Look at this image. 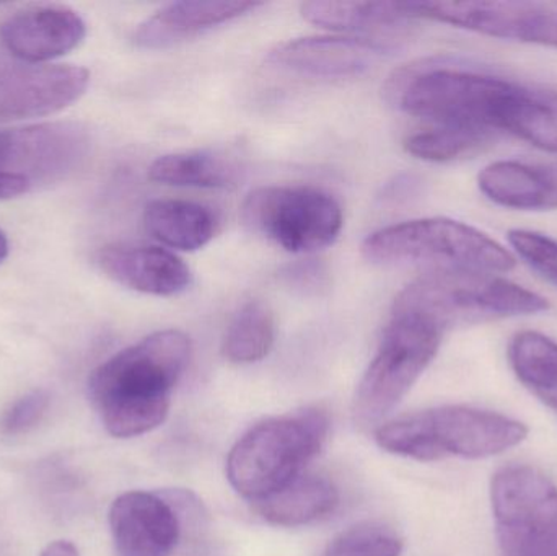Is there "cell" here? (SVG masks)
I'll return each instance as SVG.
<instances>
[{
    "label": "cell",
    "instance_id": "obj_1",
    "mask_svg": "<svg viewBox=\"0 0 557 556\" xmlns=\"http://www.w3.org/2000/svg\"><path fill=\"white\" fill-rule=\"evenodd\" d=\"M189 356L188 335L162 330L98 366L88 379V395L108 433L129 440L159 428Z\"/></svg>",
    "mask_w": 557,
    "mask_h": 556
},
{
    "label": "cell",
    "instance_id": "obj_2",
    "mask_svg": "<svg viewBox=\"0 0 557 556\" xmlns=\"http://www.w3.org/2000/svg\"><path fill=\"white\" fill-rule=\"evenodd\" d=\"M529 430L520 421L476 408L450 405L406 415L376 428L375 441L386 453L421 462L445 457L484 459L516 447Z\"/></svg>",
    "mask_w": 557,
    "mask_h": 556
},
{
    "label": "cell",
    "instance_id": "obj_3",
    "mask_svg": "<svg viewBox=\"0 0 557 556\" xmlns=\"http://www.w3.org/2000/svg\"><path fill=\"white\" fill-rule=\"evenodd\" d=\"M548 310L545 297L481 271H425L405 287L393 313L428 320L445 332L506 317L532 316Z\"/></svg>",
    "mask_w": 557,
    "mask_h": 556
},
{
    "label": "cell",
    "instance_id": "obj_4",
    "mask_svg": "<svg viewBox=\"0 0 557 556\" xmlns=\"http://www.w3.org/2000/svg\"><path fill=\"white\" fill-rule=\"evenodd\" d=\"M367 260L382 267H422L425 271L506 273L516 258L503 245L463 222L418 219L373 232L362 244Z\"/></svg>",
    "mask_w": 557,
    "mask_h": 556
},
{
    "label": "cell",
    "instance_id": "obj_5",
    "mask_svg": "<svg viewBox=\"0 0 557 556\" xmlns=\"http://www.w3.org/2000/svg\"><path fill=\"white\" fill-rule=\"evenodd\" d=\"M327 431L330 418L318 408L257 424L228 454V482L250 503L273 495L304 475L326 443Z\"/></svg>",
    "mask_w": 557,
    "mask_h": 556
},
{
    "label": "cell",
    "instance_id": "obj_6",
    "mask_svg": "<svg viewBox=\"0 0 557 556\" xmlns=\"http://www.w3.org/2000/svg\"><path fill=\"white\" fill-rule=\"evenodd\" d=\"M242 221L288 254H314L330 247L344 224L343 209L334 196L304 185L253 189L242 205Z\"/></svg>",
    "mask_w": 557,
    "mask_h": 556
},
{
    "label": "cell",
    "instance_id": "obj_7",
    "mask_svg": "<svg viewBox=\"0 0 557 556\" xmlns=\"http://www.w3.org/2000/svg\"><path fill=\"white\" fill-rule=\"evenodd\" d=\"M442 333L428 320L393 313L379 351L357 388V423H376L405 398L437 355Z\"/></svg>",
    "mask_w": 557,
    "mask_h": 556
},
{
    "label": "cell",
    "instance_id": "obj_8",
    "mask_svg": "<svg viewBox=\"0 0 557 556\" xmlns=\"http://www.w3.org/2000/svg\"><path fill=\"white\" fill-rule=\"evenodd\" d=\"M497 538L506 556H557V489L540 470L510 466L491 485Z\"/></svg>",
    "mask_w": 557,
    "mask_h": 556
},
{
    "label": "cell",
    "instance_id": "obj_9",
    "mask_svg": "<svg viewBox=\"0 0 557 556\" xmlns=\"http://www.w3.org/2000/svg\"><path fill=\"white\" fill-rule=\"evenodd\" d=\"M87 127L54 121L0 133V173L29 186L61 182L77 172L90 153Z\"/></svg>",
    "mask_w": 557,
    "mask_h": 556
},
{
    "label": "cell",
    "instance_id": "obj_10",
    "mask_svg": "<svg viewBox=\"0 0 557 556\" xmlns=\"http://www.w3.org/2000/svg\"><path fill=\"white\" fill-rule=\"evenodd\" d=\"M412 18H428L496 38L557 48V0L408 2Z\"/></svg>",
    "mask_w": 557,
    "mask_h": 556
},
{
    "label": "cell",
    "instance_id": "obj_11",
    "mask_svg": "<svg viewBox=\"0 0 557 556\" xmlns=\"http://www.w3.org/2000/svg\"><path fill=\"white\" fill-rule=\"evenodd\" d=\"M90 72L78 65L0 64V121L49 116L84 97Z\"/></svg>",
    "mask_w": 557,
    "mask_h": 556
},
{
    "label": "cell",
    "instance_id": "obj_12",
    "mask_svg": "<svg viewBox=\"0 0 557 556\" xmlns=\"http://www.w3.org/2000/svg\"><path fill=\"white\" fill-rule=\"evenodd\" d=\"M392 48L379 38L307 36L276 46L268 62L311 77L344 78L366 74Z\"/></svg>",
    "mask_w": 557,
    "mask_h": 556
},
{
    "label": "cell",
    "instance_id": "obj_13",
    "mask_svg": "<svg viewBox=\"0 0 557 556\" xmlns=\"http://www.w3.org/2000/svg\"><path fill=\"white\" fill-rule=\"evenodd\" d=\"M108 519L120 556H170L182 532L175 508L157 493H124Z\"/></svg>",
    "mask_w": 557,
    "mask_h": 556
},
{
    "label": "cell",
    "instance_id": "obj_14",
    "mask_svg": "<svg viewBox=\"0 0 557 556\" xmlns=\"http://www.w3.org/2000/svg\"><path fill=\"white\" fill-rule=\"evenodd\" d=\"M87 35V25L64 5H38L10 15L0 25V41L10 54L28 64H45L74 51Z\"/></svg>",
    "mask_w": 557,
    "mask_h": 556
},
{
    "label": "cell",
    "instance_id": "obj_15",
    "mask_svg": "<svg viewBox=\"0 0 557 556\" xmlns=\"http://www.w3.org/2000/svg\"><path fill=\"white\" fill-rule=\"evenodd\" d=\"M101 271L127 289L176 296L191 284V270L175 254L149 245H110L97 258Z\"/></svg>",
    "mask_w": 557,
    "mask_h": 556
},
{
    "label": "cell",
    "instance_id": "obj_16",
    "mask_svg": "<svg viewBox=\"0 0 557 556\" xmlns=\"http://www.w3.org/2000/svg\"><path fill=\"white\" fill-rule=\"evenodd\" d=\"M263 7L258 2H175L153 13L134 33V45L143 49H165L202 35L215 26L240 18Z\"/></svg>",
    "mask_w": 557,
    "mask_h": 556
},
{
    "label": "cell",
    "instance_id": "obj_17",
    "mask_svg": "<svg viewBox=\"0 0 557 556\" xmlns=\"http://www.w3.org/2000/svg\"><path fill=\"white\" fill-rule=\"evenodd\" d=\"M480 189L504 208L545 211L557 208V163L496 162L480 173Z\"/></svg>",
    "mask_w": 557,
    "mask_h": 556
},
{
    "label": "cell",
    "instance_id": "obj_18",
    "mask_svg": "<svg viewBox=\"0 0 557 556\" xmlns=\"http://www.w3.org/2000/svg\"><path fill=\"white\" fill-rule=\"evenodd\" d=\"M339 505V492L331 480L300 475L284 489L253 502V509L273 526L300 528L333 515Z\"/></svg>",
    "mask_w": 557,
    "mask_h": 556
},
{
    "label": "cell",
    "instance_id": "obj_19",
    "mask_svg": "<svg viewBox=\"0 0 557 556\" xmlns=\"http://www.w3.org/2000/svg\"><path fill=\"white\" fill-rule=\"evenodd\" d=\"M144 227L165 247L195 251L219 231V219L208 206L183 199H157L144 211Z\"/></svg>",
    "mask_w": 557,
    "mask_h": 556
},
{
    "label": "cell",
    "instance_id": "obj_20",
    "mask_svg": "<svg viewBox=\"0 0 557 556\" xmlns=\"http://www.w3.org/2000/svg\"><path fill=\"white\" fill-rule=\"evenodd\" d=\"M300 13L313 25L363 35L399 33L414 20L408 2H305Z\"/></svg>",
    "mask_w": 557,
    "mask_h": 556
},
{
    "label": "cell",
    "instance_id": "obj_21",
    "mask_svg": "<svg viewBox=\"0 0 557 556\" xmlns=\"http://www.w3.org/2000/svg\"><path fill=\"white\" fill-rule=\"evenodd\" d=\"M149 178L182 188H232L240 178V166L214 150H186L159 157L150 165Z\"/></svg>",
    "mask_w": 557,
    "mask_h": 556
},
{
    "label": "cell",
    "instance_id": "obj_22",
    "mask_svg": "<svg viewBox=\"0 0 557 556\" xmlns=\"http://www.w3.org/2000/svg\"><path fill=\"white\" fill-rule=\"evenodd\" d=\"M509 359L520 382L557 413V343L542 333H519Z\"/></svg>",
    "mask_w": 557,
    "mask_h": 556
},
{
    "label": "cell",
    "instance_id": "obj_23",
    "mask_svg": "<svg viewBox=\"0 0 557 556\" xmlns=\"http://www.w3.org/2000/svg\"><path fill=\"white\" fill-rule=\"evenodd\" d=\"M276 339L273 310L261 300H248L228 323L224 356L235 365H251L270 355Z\"/></svg>",
    "mask_w": 557,
    "mask_h": 556
},
{
    "label": "cell",
    "instance_id": "obj_24",
    "mask_svg": "<svg viewBox=\"0 0 557 556\" xmlns=\"http://www.w3.org/2000/svg\"><path fill=\"white\" fill-rule=\"evenodd\" d=\"M496 133L467 127H434L412 134L405 147L411 156L428 162H450L470 156L493 143Z\"/></svg>",
    "mask_w": 557,
    "mask_h": 556
},
{
    "label": "cell",
    "instance_id": "obj_25",
    "mask_svg": "<svg viewBox=\"0 0 557 556\" xmlns=\"http://www.w3.org/2000/svg\"><path fill=\"white\" fill-rule=\"evenodd\" d=\"M403 541L392 529L375 522H363L341 532L321 556H399Z\"/></svg>",
    "mask_w": 557,
    "mask_h": 556
},
{
    "label": "cell",
    "instance_id": "obj_26",
    "mask_svg": "<svg viewBox=\"0 0 557 556\" xmlns=\"http://www.w3.org/2000/svg\"><path fill=\"white\" fill-rule=\"evenodd\" d=\"M49 394L46 391H33L16 398L0 415V434L5 437H18L35 430L49 410Z\"/></svg>",
    "mask_w": 557,
    "mask_h": 556
},
{
    "label": "cell",
    "instance_id": "obj_27",
    "mask_svg": "<svg viewBox=\"0 0 557 556\" xmlns=\"http://www.w3.org/2000/svg\"><path fill=\"white\" fill-rule=\"evenodd\" d=\"M509 242L527 264L557 286V242L532 231H510Z\"/></svg>",
    "mask_w": 557,
    "mask_h": 556
},
{
    "label": "cell",
    "instance_id": "obj_28",
    "mask_svg": "<svg viewBox=\"0 0 557 556\" xmlns=\"http://www.w3.org/2000/svg\"><path fill=\"white\" fill-rule=\"evenodd\" d=\"M285 276H287L292 286H297L298 289L304 291H318L326 283V271L317 263L297 264V267L290 268Z\"/></svg>",
    "mask_w": 557,
    "mask_h": 556
},
{
    "label": "cell",
    "instance_id": "obj_29",
    "mask_svg": "<svg viewBox=\"0 0 557 556\" xmlns=\"http://www.w3.org/2000/svg\"><path fill=\"white\" fill-rule=\"evenodd\" d=\"M32 189L26 180L0 173V199H12L25 195Z\"/></svg>",
    "mask_w": 557,
    "mask_h": 556
},
{
    "label": "cell",
    "instance_id": "obj_30",
    "mask_svg": "<svg viewBox=\"0 0 557 556\" xmlns=\"http://www.w3.org/2000/svg\"><path fill=\"white\" fill-rule=\"evenodd\" d=\"M41 556H81L77 547L67 541H58L54 544H49L48 547L42 551Z\"/></svg>",
    "mask_w": 557,
    "mask_h": 556
},
{
    "label": "cell",
    "instance_id": "obj_31",
    "mask_svg": "<svg viewBox=\"0 0 557 556\" xmlns=\"http://www.w3.org/2000/svg\"><path fill=\"white\" fill-rule=\"evenodd\" d=\"M7 255H9V240H7V235L0 231V263L5 260Z\"/></svg>",
    "mask_w": 557,
    "mask_h": 556
}]
</instances>
